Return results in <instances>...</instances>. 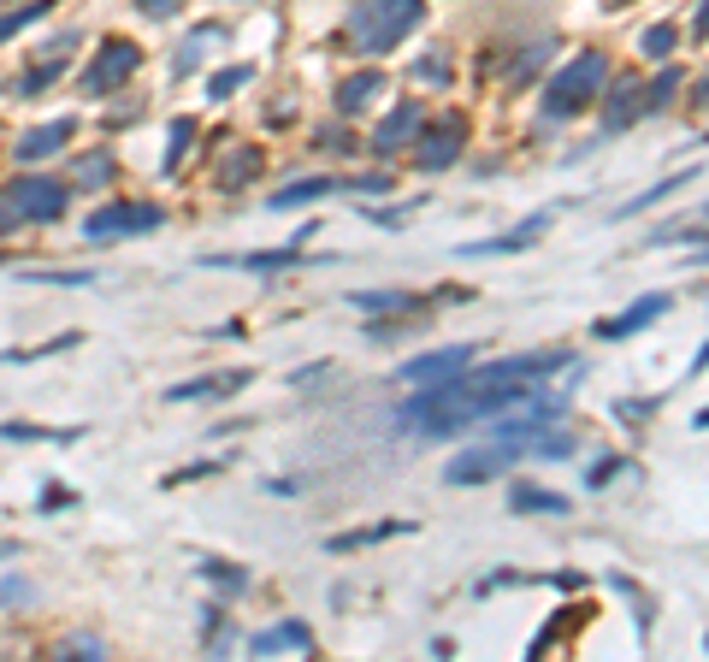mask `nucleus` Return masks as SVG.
<instances>
[{"instance_id":"1","label":"nucleus","mask_w":709,"mask_h":662,"mask_svg":"<svg viewBox=\"0 0 709 662\" xmlns=\"http://www.w3.org/2000/svg\"><path fill=\"white\" fill-rule=\"evenodd\" d=\"M420 0H355V12H349V42L361 48V54H390V48H402V36L420 24Z\"/></svg>"},{"instance_id":"2","label":"nucleus","mask_w":709,"mask_h":662,"mask_svg":"<svg viewBox=\"0 0 709 662\" xmlns=\"http://www.w3.org/2000/svg\"><path fill=\"white\" fill-rule=\"evenodd\" d=\"M603 77H609L603 54H574L568 66L544 83V119H574V113H585L603 95Z\"/></svg>"},{"instance_id":"3","label":"nucleus","mask_w":709,"mask_h":662,"mask_svg":"<svg viewBox=\"0 0 709 662\" xmlns=\"http://www.w3.org/2000/svg\"><path fill=\"white\" fill-rule=\"evenodd\" d=\"M160 225V207L154 201H113V207H101V213H89V225H83V237L89 243H113V237H136V231H154Z\"/></svg>"},{"instance_id":"4","label":"nucleus","mask_w":709,"mask_h":662,"mask_svg":"<svg viewBox=\"0 0 709 662\" xmlns=\"http://www.w3.org/2000/svg\"><path fill=\"white\" fill-rule=\"evenodd\" d=\"M515 456H526V444H515V438H491L485 450L455 456V462L444 467V479H450V485H485V479H497L503 467L515 462Z\"/></svg>"},{"instance_id":"5","label":"nucleus","mask_w":709,"mask_h":662,"mask_svg":"<svg viewBox=\"0 0 709 662\" xmlns=\"http://www.w3.org/2000/svg\"><path fill=\"white\" fill-rule=\"evenodd\" d=\"M6 201H12L18 219H60L71 190L60 178H18V184H6Z\"/></svg>"},{"instance_id":"6","label":"nucleus","mask_w":709,"mask_h":662,"mask_svg":"<svg viewBox=\"0 0 709 662\" xmlns=\"http://www.w3.org/2000/svg\"><path fill=\"white\" fill-rule=\"evenodd\" d=\"M136 66H142L136 42H119V36H113V42H101L95 66H89L83 77H77V89H83V95H107V89H113V83H125V77H130Z\"/></svg>"},{"instance_id":"7","label":"nucleus","mask_w":709,"mask_h":662,"mask_svg":"<svg viewBox=\"0 0 709 662\" xmlns=\"http://www.w3.org/2000/svg\"><path fill=\"white\" fill-rule=\"evenodd\" d=\"M473 343H450V349H432V355H414V361H402V379L408 385H438V379H450L461 367H473Z\"/></svg>"},{"instance_id":"8","label":"nucleus","mask_w":709,"mask_h":662,"mask_svg":"<svg viewBox=\"0 0 709 662\" xmlns=\"http://www.w3.org/2000/svg\"><path fill=\"white\" fill-rule=\"evenodd\" d=\"M461 136H467V119H450V125H438V131L414 136V160H420L426 172H438V166H450L455 154H461Z\"/></svg>"},{"instance_id":"9","label":"nucleus","mask_w":709,"mask_h":662,"mask_svg":"<svg viewBox=\"0 0 709 662\" xmlns=\"http://www.w3.org/2000/svg\"><path fill=\"white\" fill-rule=\"evenodd\" d=\"M639 77H621V83H609V101H603V136H615V131H627L639 113H645V101H639Z\"/></svg>"},{"instance_id":"10","label":"nucleus","mask_w":709,"mask_h":662,"mask_svg":"<svg viewBox=\"0 0 709 662\" xmlns=\"http://www.w3.org/2000/svg\"><path fill=\"white\" fill-rule=\"evenodd\" d=\"M550 231V213H532V219H520L515 231H503V237H485V243H467L461 255H515V249H532L538 237Z\"/></svg>"},{"instance_id":"11","label":"nucleus","mask_w":709,"mask_h":662,"mask_svg":"<svg viewBox=\"0 0 709 662\" xmlns=\"http://www.w3.org/2000/svg\"><path fill=\"white\" fill-rule=\"evenodd\" d=\"M420 125H426V113L408 101V107H396L385 125H379V136H373V148L379 154H396V148H414V136H420Z\"/></svg>"},{"instance_id":"12","label":"nucleus","mask_w":709,"mask_h":662,"mask_svg":"<svg viewBox=\"0 0 709 662\" xmlns=\"http://www.w3.org/2000/svg\"><path fill=\"white\" fill-rule=\"evenodd\" d=\"M668 308H674L668 296H645V302H633L627 314H615V320H603V326H597V337H609V343H615V337H633V331H645L650 320H662Z\"/></svg>"},{"instance_id":"13","label":"nucleus","mask_w":709,"mask_h":662,"mask_svg":"<svg viewBox=\"0 0 709 662\" xmlns=\"http://www.w3.org/2000/svg\"><path fill=\"white\" fill-rule=\"evenodd\" d=\"M65 136H77V125H71V119H54V125H42V131L18 136V160H48V154H60Z\"/></svg>"},{"instance_id":"14","label":"nucleus","mask_w":709,"mask_h":662,"mask_svg":"<svg viewBox=\"0 0 709 662\" xmlns=\"http://www.w3.org/2000/svg\"><path fill=\"white\" fill-rule=\"evenodd\" d=\"M243 385H249V373H243V367H231L225 379H195V385H172L166 397H172V402H195V397H231V391H243Z\"/></svg>"},{"instance_id":"15","label":"nucleus","mask_w":709,"mask_h":662,"mask_svg":"<svg viewBox=\"0 0 709 662\" xmlns=\"http://www.w3.org/2000/svg\"><path fill=\"white\" fill-rule=\"evenodd\" d=\"M379 89H385V77H379V71H361V77H349V83L337 89V107H343V113H361V107H373Z\"/></svg>"},{"instance_id":"16","label":"nucleus","mask_w":709,"mask_h":662,"mask_svg":"<svg viewBox=\"0 0 709 662\" xmlns=\"http://www.w3.org/2000/svg\"><path fill=\"white\" fill-rule=\"evenodd\" d=\"M284 645H302V651H314V633L302 627V621H284V627H272V633H260L255 645V657H266V651H284Z\"/></svg>"},{"instance_id":"17","label":"nucleus","mask_w":709,"mask_h":662,"mask_svg":"<svg viewBox=\"0 0 709 662\" xmlns=\"http://www.w3.org/2000/svg\"><path fill=\"white\" fill-rule=\"evenodd\" d=\"M71 184L107 190V184H113V154H83V160H71Z\"/></svg>"},{"instance_id":"18","label":"nucleus","mask_w":709,"mask_h":662,"mask_svg":"<svg viewBox=\"0 0 709 662\" xmlns=\"http://www.w3.org/2000/svg\"><path fill=\"white\" fill-rule=\"evenodd\" d=\"M255 172H260V148H237V154L219 166V190H243Z\"/></svg>"},{"instance_id":"19","label":"nucleus","mask_w":709,"mask_h":662,"mask_svg":"<svg viewBox=\"0 0 709 662\" xmlns=\"http://www.w3.org/2000/svg\"><path fill=\"white\" fill-rule=\"evenodd\" d=\"M54 12V0H30V6H18V12H0V42H12V36H24L36 18H48Z\"/></svg>"},{"instance_id":"20","label":"nucleus","mask_w":709,"mask_h":662,"mask_svg":"<svg viewBox=\"0 0 709 662\" xmlns=\"http://www.w3.org/2000/svg\"><path fill=\"white\" fill-rule=\"evenodd\" d=\"M509 509H544V515H568V497H556V491H538V485H520L515 497H509Z\"/></svg>"},{"instance_id":"21","label":"nucleus","mask_w":709,"mask_h":662,"mask_svg":"<svg viewBox=\"0 0 709 662\" xmlns=\"http://www.w3.org/2000/svg\"><path fill=\"white\" fill-rule=\"evenodd\" d=\"M331 190H337L331 178H302V184L278 190V196H272V207H302V201H320V196H331Z\"/></svg>"},{"instance_id":"22","label":"nucleus","mask_w":709,"mask_h":662,"mask_svg":"<svg viewBox=\"0 0 709 662\" xmlns=\"http://www.w3.org/2000/svg\"><path fill=\"white\" fill-rule=\"evenodd\" d=\"M692 184V172H674V178H662V184H650L645 196H633V201H621V219H633L639 207H650V201H662V196H674V190H686Z\"/></svg>"},{"instance_id":"23","label":"nucleus","mask_w":709,"mask_h":662,"mask_svg":"<svg viewBox=\"0 0 709 662\" xmlns=\"http://www.w3.org/2000/svg\"><path fill=\"white\" fill-rule=\"evenodd\" d=\"M302 255L296 249H266V255H225V266H255V272H284V266H296Z\"/></svg>"},{"instance_id":"24","label":"nucleus","mask_w":709,"mask_h":662,"mask_svg":"<svg viewBox=\"0 0 709 662\" xmlns=\"http://www.w3.org/2000/svg\"><path fill=\"white\" fill-rule=\"evenodd\" d=\"M639 48H645L650 60H668V54L680 48V30H674V24H650L645 36H639Z\"/></svg>"},{"instance_id":"25","label":"nucleus","mask_w":709,"mask_h":662,"mask_svg":"<svg viewBox=\"0 0 709 662\" xmlns=\"http://www.w3.org/2000/svg\"><path fill=\"white\" fill-rule=\"evenodd\" d=\"M249 77H255V66H225V71H213V77H207V95H213V101H225V95H237Z\"/></svg>"},{"instance_id":"26","label":"nucleus","mask_w":709,"mask_h":662,"mask_svg":"<svg viewBox=\"0 0 709 662\" xmlns=\"http://www.w3.org/2000/svg\"><path fill=\"white\" fill-rule=\"evenodd\" d=\"M60 60H42V66L30 71V77H18V83H12V95H42V89H48V83H54V77H60Z\"/></svg>"},{"instance_id":"27","label":"nucleus","mask_w":709,"mask_h":662,"mask_svg":"<svg viewBox=\"0 0 709 662\" xmlns=\"http://www.w3.org/2000/svg\"><path fill=\"white\" fill-rule=\"evenodd\" d=\"M219 36H225L219 24H201V30H190V42H184V54H178V71H190L195 60H201V48H207V42H219Z\"/></svg>"},{"instance_id":"28","label":"nucleus","mask_w":709,"mask_h":662,"mask_svg":"<svg viewBox=\"0 0 709 662\" xmlns=\"http://www.w3.org/2000/svg\"><path fill=\"white\" fill-rule=\"evenodd\" d=\"M355 308H414V296H402V290H367V296H355Z\"/></svg>"},{"instance_id":"29","label":"nucleus","mask_w":709,"mask_h":662,"mask_svg":"<svg viewBox=\"0 0 709 662\" xmlns=\"http://www.w3.org/2000/svg\"><path fill=\"white\" fill-rule=\"evenodd\" d=\"M190 136H195V125H190V119H178V125H172V148H166V172H172V166L184 160V148H190Z\"/></svg>"},{"instance_id":"30","label":"nucleus","mask_w":709,"mask_h":662,"mask_svg":"<svg viewBox=\"0 0 709 662\" xmlns=\"http://www.w3.org/2000/svg\"><path fill=\"white\" fill-rule=\"evenodd\" d=\"M674 89H680V71H662V77L650 83V95H645V113H650V107H662V101H668Z\"/></svg>"},{"instance_id":"31","label":"nucleus","mask_w":709,"mask_h":662,"mask_svg":"<svg viewBox=\"0 0 709 662\" xmlns=\"http://www.w3.org/2000/svg\"><path fill=\"white\" fill-rule=\"evenodd\" d=\"M550 54H556V48H550V42H544V48H532V54H526V60H520L515 83H526V77H532V71H538V66H544V60H550Z\"/></svg>"},{"instance_id":"32","label":"nucleus","mask_w":709,"mask_h":662,"mask_svg":"<svg viewBox=\"0 0 709 662\" xmlns=\"http://www.w3.org/2000/svg\"><path fill=\"white\" fill-rule=\"evenodd\" d=\"M621 467H627V462H615V456H609V462H597V467H585V485H609Z\"/></svg>"},{"instance_id":"33","label":"nucleus","mask_w":709,"mask_h":662,"mask_svg":"<svg viewBox=\"0 0 709 662\" xmlns=\"http://www.w3.org/2000/svg\"><path fill=\"white\" fill-rule=\"evenodd\" d=\"M136 6H142L148 18H178V12H184V0H136Z\"/></svg>"},{"instance_id":"34","label":"nucleus","mask_w":709,"mask_h":662,"mask_svg":"<svg viewBox=\"0 0 709 662\" xmlns=\"http://www.w3.org/2000/svg\"><path fill=\"white\" fill-rule=\"evenodd\" d=\"M207 580H219V586H231V592L243 586V574H237V568H219V562H207Z\"/></svg>"},{"instance_id":"35","label":"nucleus","mask_w":709,"mask_h":662,"mask_svg":"<svg viewBox=\"0 0 709 662\" xmlns=\"http://www.w3.org/2000/svg\"><path fill=\"white\" fill-rule=\"evenodd\" d=\"M414 71H420V77H444V71H450V66H444V54H426V60H420V66H414Z\"/></svg>"},{"instance_id":"36","label":"nucleus","mask_w":709,"mask_h":662,"mask_svg":"<svg viewBox=\"0 0 709 662\" xmlns=\"http://www.w3.org/2000/svg\"><path fill=\"white\" fill-rule=\"evenodd\" d=\"M18 231V213H12V201L0 196V237H12Z\"/></svg>"},{"instance_id":"37","label":"nucleus","mask_w":709,"mask_h":662,"mask_svg":"<svg viewBox=\"0 0 709 662\" xmlns=\"http://www.w3.org/2000/svg\"><path fill=\"white\" fill-rule=\"evenodd\" d=\"M0 597H6V603H18V597H30V586H24V580H6V586H0Z\"/></svg>"},{"instance_id":"38","label":"nucleus","mask_w":709,"mask_h":662,"mask_svg":"<svg viewBox=\"0 0 709 662\" xmlns=\"http://www.w3.org/2000/svg\"><path fill=\"white\" fill-rule=\"evenodd\" d=\"M704 367H709V343H704V349H698V355H692V367H686V379H698Z\"/></svg>"},{"instance_id":"39","label":"nucleus","mask_w":709,"mask_h":662,"mask_svg":"<svg viewBox=\"0 0 709 662\" xmlns=\"http://www.w3.org/2000/svg\"><path fill=\"white\" fill-rule=\"evenodd\" d=\"M692 426H698V432H709V408H698V414H692Z\"/></svg>"},{"instance_id":"40","label":"nucleus","mask_w":709,"mask_h":662,"mask_svg":"<svg viewBox=\"0 0 709 662\" xmlns=\"http://www.w3.org/2000/svg\"><path fill=\"white\" fill-rule=\"evenodd\" d=\"M698 36H709V0H704V12H698Z\"/></svg>"}]
</instances>
